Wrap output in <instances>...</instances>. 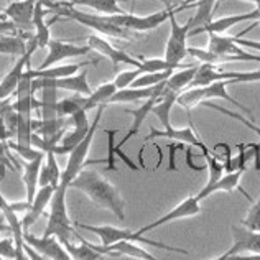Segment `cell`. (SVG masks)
I'll return each mask as SVG.
<instances>
[{
	"label": "cell",
	"instance_id": "6da1fadb",
	"mask_svg": "<svg viewBox=\"0 0 260 260\" xmlns=\"http://www.w3.org/2000/svg\"><path fill=\"white\" fill-rule=\"evenodd\" d=\"M70 188H76L95 203L98 206L109 209L115 214L119 221H125V211H124V200L119 193V189L114 184L104 178L95 170L84 168L70 184Z\"/></svg>",
	"mask_w": 260,
	"mask_h": 260
},
{
	"label": "cell",
	"instance_id": "9a60e30c",
	"mask_svg": "<svg viewBox=\"0 0 260 260\" xmlns=\"http://www.w3.org/2000/svg\"><path fill=\"white\" fill-rule=\"evenodd\" d=\"M165 83H161L158 86L153 87H125L119 89L115 92L109 104H128V102H140V101H148L150 98H161L163 91H165Z\"/></svg>",
	"mask_w": 260,
	"mask_h": 260
},
{
	"label": "cell",
	"instance_id": "f907efd6",
	"mask_svg": "<svg viewBox=\"0 0 260 260\" xmlns=\"http://www.w3.org/2000/svg\"><path fill=\"white\" fill-rule=\"evenodd\" d=\"M160 2L165 4V9H175L176 5L181 7L184 2H186V0H160Z\"/></svg>",
	"mask_w": 260,
	"mask_h": 260
},
{
	"label": "cell",
	"instance_id": "d590c367",
	"mask_svg": "<svg viewBox=\"0 0 260 260\" xmlns=\"http://www.w3.org/2000/svg\"><path fill=\"white\" fill-rule=\"evenodd\" d=\"M204 160H206V165H208V170H209V178H208V183L204 184V186H213L216 181H219L221 178L224 176V163L221 160H217L214 155H206L204 156Z\"/></svg>",
	"mask_w": 260,
	"mask_h": 260
},
{
	"label": "cell",
	"instance_id": "7402d4cb",
	"mask_svg": "<svg viewBox=\"0 0 260 260\" xmlns=\"http://www.w3.org/2000/svg\"><path fill=\"white\" fill-rule=\"evenodd\" d=\"M188 7H196L194 17H191L188 20L191 25V31H193L196 28H201V26L213 22V13L217 7V0H198V2L186 5L184 9H188Z\"/></svg>",
	"mask_w": 260,
	"mask_h": 260
},
{
	"label": "cell",
	"instance_id": "681fc988",
	"mask_svg": "<svg viewBox=\"0 0 260 260\" xmlns=\"http://www.w3.org/2000/svg\"><path fill=\"white\" fill-rule=\"evenodd\" d=\"M10 139V134H9V128H7L4 119L0 117V142H7Z\"/></svg>",
	"mask_w": 260,
	"mask_h": 260
},
{
	"label": "cell",
	"instance_id": "484cf974",
	"mask_svg": "<svg viewBox=\"0 0 260 260\" xmlns=\"http://www.w3.org/2000/svg\"><path fill=\"white\" fill-rule=\"evenodd\" d=\"M79 245L73 244V242H64L63 245L66 247L68 254L71 255L73 260H104L106 255H102L101 252L91 247V242L84 241L83 237L78 236Z\"/></svg>",
	"mask_w": 260,
	"mask_h": 260
},
{
	"label": "cell",
	"instance_id": "74e56055",
	"mask_svg": "<svg viewBox=\"0 0 260 260\" xmlns=\"http://www.w3.org/2000/svg\"><path fill=\"white\" fill-rule=\"evenodd\" d=\"M107 135V158H106V165L109 172H117V165H115V135H117L119 130H104Z\"/></svg>",
	"mask_w": 260,
	"mask_h": 260
},
{
	"label": "cell",
	"instance_id": "bcb514c9",
	"mask_svg": "<svg viewBox=\"0 0 260 260\" xmlns=\"http://www.w3.org/2000/svg\"><path fill=\"white\" fill-rule=\"evenodd\" d=\"M184 155H186V165H188L191 170H194V172H201V170H204V167L196 165V163L193 161L194 155H193V147H191V145H188L186 148H184Z\"/></svg>",
	"mask_w": 260,
	"mask_h": 260
},
{
	"label": "cell",
	"instance_id": "816d5d0a",
	"mask_svg": "<svg viewBox=\"0 0 260 260\" xmlns=\"http://www.w3.org/2000/svg\"><path fill=\"white\" fill-rule=\"evenodd\" d=\"M5 173H7V165L0 161V181H2L4 178H5Z\"/></svg>",
	"mask_w": 260,
	"mask_h": 260
},
{
	"label": "cell",
	"instance_id": "5b68a950",
	"mask_svg": "<svg viewBox=\"0 0 260 260\" xmlns=\"http://www.w3.org/2000/svg\"><path fill=\"white\" fill-rule=\"evenodd\" d=\"M109 23L128 30V31H150L158 28L168 18V9L160 10L147 17H139L134 13H120V15H104Z\"/></svg>",
	"mask_w": 260,
	"mask_h": 260
},
{
	"label": "cell",
	"instance_id": "ffe728a7",
	"mask_svg": "<svg viewBox=\"0 0 260 260\" xmlns=\"http://www.w3.org/2000/svg\"><path fill=\"white\" fill-rule=\"evenodd\" d=\"M46 13H48V10L43 4V0H38V4L35 7V13H33V26H35V40L38 43V48H48V45L51 42L50 26H51V23L56 22V20H59V17L56 15L50 23H46L45 22Z\"/></svg>",
	"mask_w": 260,
	"mask_h": 260
},
{
	"label": "cell",
	"instance_id": "277c9868",
	"mask_svg": "<svg viewBox=\"0 0 260 260\" xmlns=\"http://www.w3.org/2000/svg\"><path fill=\"white\" fill-rule=\"evenodd\" d=\"M172 139V140H176V142H183L186 143V145H191V147H196L201 150L203 156H206L211 153V150L206 147V143H203L200 140V137L194 134V128L193 125L189 124V127H183V128H175V127H167V128H155V127H150V132L148 135L145 137V143H143V147L139 153V163H140V168L145 170V163H143V150H145L147 143L148 142H153L155 139Z\"/></svg>",
	"mask_w": 260,
	"mask_h": 260
},
{
	"label": "cell",
	"instance_id": "9c48e42d",
	"mask_svg": "<svg viewBox=\"0 0 260 260\" xmlns=\"http://www.w3.org/2000/svg\"><path fill=\"white\" fill-rule=\"evenodd\" d=\"M200 213H201L200 200H198L196 196H189V198H186L184 201H181L180 204H178L176 208H173L172 211H168L167 214H163L161 217H158V219H156V221H153V222H150V224H147V225H143V228H140L137 232H139L140 236H143V234H147V232L153 231V229H156V228H160V225L167 224V222L176 221V219L193 217V216L200 214Z\"/></svg>",
	"mask_w": 260,
	"mask_h": 260
},
{
	"label": "cell",
	"instance_id": "4dcf8cb0",
	"mask_svg": "<svg viewBox=\"0 0 260 260\" xmlns=\"http://www.w3.org/2000/svg\"><path fill=\"white\" fill-rule=\"evenodd\" d=\"M42 120L58 119V89H42Z\"/></svg>",
	"mask_w": 260,
	"mask_h": 260
},
{
	"label": "cell",
	"instance_id": "4316f807",
	"mask_svg": "<svg viewBox=\"0 0 260 260\" xmlns=\"http://www.w3.org/2000/svg\"><path fill=\"white\" fill-rule=\"evenodd\" d=\"M217 81H225L224 79V71H219L216 64H208V63H201L198 68V73L193 79V83L189 84L188 89L191 87H206L211 86Z\"/></svg>",
	"mask_w": 260,
	"mask_h": 260
},
{
	"label": "cell",
	"instance_id": "b9f144b4",
	"mask_svg": "<svg viewBox=\"0 0 260 260\" xmlns=\"http://www.w3.org/2000/svg\"><path fill=\"white\" fill-rule=\"evenodd\" d=\"M15 254H17L15 241H12V239H4V241H0V257L15 258Z\"/></svg>",
	"mask_w": 260,
	"mask_h": 260
},
{
	"label": "cell",
	"instance_id": "db71d44e",
	"mask_svg": "<svg viewBox=\"0 0 260 260\" xmlns=\"http://www.w3.org/2000/svg\"><path fill=\"white\" fill-rule=\"evenodd\" d=\"M231 254H229V250L225 252V254H222V255H219L217 258H214V260H228V257H229Z\"/></svg>",
	"mask_w": 260,
	"mask_h": 260
},
{
	"label": "cell",
	"instance_id": "ee69618b",
	"mask_svg": "<svg viewBox=\"0 0 260 260\" xmlns=\"http://www.w3.org/2000/svg\"><path fill=\"white\" fill-rule=\"evenodd\" d=\"M115 156H119V158L124 161V165L128 170H132V172H139V170H140V165H137V163L132 158H130V156L125 152H122V148H119L117 145H115Z\"/></svg>",
	"mask_w": 260,
	"mask_h": 260
},
{
	"label": "cell",
	"instance_id": "7bdbcfd3",
	"mask_svg": "<svg viewBox=\"0 0 260 260\" xmlns=\"http://www.w3.org/2000/svg\"><path fill=\"white\" fill-rule=\"evenodd\" d=\"M178 150H184V143L178 142V143H168V172H176V152Z\"/></svg>",
	"mask_w": 260,
	"mask_h": 260
},
{
	"label": "cell",
	"instance_id": "7a4b0ae2",
	"mask_svg": "<svg viewBox=\"0 0 260 260\" xmlns=\"http://www.w3.org/2000/svg\"><path fill=\"white\" fill-rule=\"evenodd\" d=\"M74 228L78 229H84L92 232V234L99 236L101 239V245H112L115 242H122V241H130V242H142L147 245H152V247H158L163 250H170V252H178V254L186 255L188 250L180 249V247H173V245L163 244L158 241H152V239H147L140 236L139 232H132L128 229H120L115 228V225H91V224H84V222H74Z\"/></svg>",
	"mask_w": 260,
	"mask_h": 260
},
{
	"label": "cell",
	"instance_id": "836d02e7",
	"mask_svg": "<svg viewBox=\"0 0 260 260\" xmlns=\"http://www.w3.org/2000/svg\"><path fill=\"white\" fill-rule=\"evenodd\" d=\"M0 117L4 119L7 128H9L10 139L17 137V128H18V112L15 111L13 104H10L9 101L0 102Z\"/></svg>",
	"mask_w": 260,
	"mask_h": 260
},
{
	"label": "cell",
	"instance_id": "4fadbf2b",
	"mask_svg": "<svg viewBox=\"0 0 260 260\" xmlns=\"http://www.w3.org/2000/svg\"><path fill=\"white\" fill-rule=\"evenodd\" d=\"M38 0H15L5 9V17L17 26V28L28 30L33 25V13Z\"/></svg>",
	"mask_w": 260,
	"mask_h": 260
},
{
	"label": "cell",
	"instance_id": "ba28073f",
	"mask_svg": "<svg viewBox=\"0 0 260 260\" xmlns=\"http://www.w3.org/2000/svg\"><path fill=\"white\" fill-rule=\"evenodd\" d=\"M23 241L33 247L37 252H40L42 255H45L50 260H73L71 255L68 254V250L58 237L50 236V237H37L30 234L28 231H23Z\"/></svg>",
	"mask_w": 260,
	"mask_h": 260
},
{
	"label": "cell",
	"instance_id": "603a6c76",
	"mask_svg": "<svg viewBox=\"0 0 260 260\" xmlns=\"http://www.w3.org/2000/svg\"><path fill=\"white\" fill-rule=\"evenodd\" d=\"M89 63H74V64H61V66H51L46 70H31L30 74L33 79H61V78H70L78 74L79 70H84V66Z\"/></svg>",
	"mask_w": 260,
	"mask_h": 260
},
{
	"label": "cell",
	"instance_id": "d6986e66",
	"mask_svg": "<svg viewBox=\"0 0 260 260\" xmlns=\"http://www.w3.org/2000/svg\"><path fill=\"white\" fill-rule=\"evenodd\" d=\"M242 170H236V172H232V173H228V175H224L221 180L219 181H216L213 186H204L200 193L196 194V198L198 200H204V198H208V196H211L213 193H216V191H228V193H231V191H234L236 188L237 189H241L242 193H244V196L247 198V200L250 201V203H254L252 201V198L245 193V191L239 186V181H241V176H242Z\"/></svg>",
	"mask_w": 260,
	"mask_h": 260
},
{
	"label": "cell",
	"instance_id": "60d3db41",
	"mask_svg": "<svg viewBox=\"0 0 260 260\" xmlns=\"http://www.w3.org/2000/svg\"><path fill=\"white\" fill-rule=\"evenodd\" d=\"M45 165L48 167V170H50L51 173V178H53V186H58L59 184V180H61V170H59V165L56 161V155L51 153V152H46V163Z\"/></svg>",
	"mask_w": 260,
	"mask_h": 260
},
{
	"label": "cell",
	"instance_id": "8992f818",
	"mask_svg": "<svg viewBox=\"0 0 260 260\" xmlns=\"http://www.w3.org/2000/svg\"><path fill=\"white\" fill-rule=\"evenodd\" d=\"M37 48H38V43L35 40V35H33L31 40H30V43L26 45V53L23 54V56L18 58V61L13 64L12 70L5 74L2 81H0V102L7 101L10 95L15 94L20 79H22V74L25 73L26 68L30 66V58H31V54H33V51L37 50Z\"/></svg>",
	"mask_w": 260,
	"mask_h": 260
},
{
	"label": "cell",
	"instance_id": "8fae6325",
	"mask_svg": "<svg viewBox=\"0 0 260 260\" xmlns=\"http://www.w3.org/2000/svg\"><path fill=\"white\" fill-rule=\"evenodd\" d=\"M91 247L101 252L102 255H109V257H132L137 260H158L155 255L150 254V252L142 249L140 245H137V242H130V241L115 242L112 245L91 244Z\"/></svg>",
	"mask_w": 260,
	"mask_h": 260
},
{
	"label": "cell",
	"instance_id": "7dc6e473",
	"mask_svg": "<svg viewBox=\"0 0 260 260\" xmlns=\"http://www.w3.org/2000/svg\"><path fill=\"white\" fill-rule=\"evenodd\" d=\"M25 252H26V255L30 257V260H50V258H46L45 255L40 254V252H37L33 247H30L26 242H25Z\"/></svg>",
	"mask_w": 260,
	"mask_h": 260
},
{
	"label": "cell",
	"instance_id": "52a82bcc",
	"mask_svg": "<svg viewBox=\"0 0 260 260\" xmlns=\"http://www.w3.org/2000/svg\"><path fill=\"white\" fill-rule=\"evenodd\" d=\"M33 92L35 91H42V89H63V91H70L74 94H81V95H89L91 91V86L87 83V70L84 68L83 71L74 74L70 78H61V79H33Z\"/></svg>",
	"mask_w": 260,
	"mask_h": 260
},
{
	"label": "cell",
	"instance_id": "30bf717a",
	"mask_svg": "<svg viewBox=\"0 0 260 260\" xmlns=\"http://www.w3.org/2000/svg\"><path fill=\"white\" fill-rule=\"evenodd\" d=\"M89 48L86 46H79V45H73V43H66L61 42V40H51L50 45H48V54L43 59V63L40 64L38 70H46V68H51L53 64L59 63L66 58H76V56H84L89 53Z\"/></svg>",
	"mask_w": 260,
	"mask_h": 260
},
{
	"label": "cell",
	"instance_id": "1f68e13d",
	"mask_svg": "<svg viewBox=\"0 0 260 260\" xmlns=\"http://www.w3.org/2000/svg\"><path fill=\"white\" fill-rule=\"evenodd\" d=\"M26 53V42L20 35H0V54L23 56Z\"/></svg>",
	"mask_w": 260,
	"mask_h": 260
},
{
	"label": "cell",
	"instance_id": "ab89813d",
	"mask_svg": "<svg viewBox=\"0 0 260 260\" xmlns=\"http://www.w3.org/2000/svg\"><path fill=\"white\" fill-rule=\"evenodd\" d=\"M242 225L250 231L260 232V198L252 204V208L249 209L247 216L242 219Z\"/></svg>",
	"mask_w": 260,
	"mask_h": 260
},
{
	"label": "cell",
	"instance_id": "d4e9b609",
	"mask_svg": "<svg viewBox=\"0 0 260 260\" xmlns=\"http://www.w3.org/2000/svg\"><path fill=\"white\" fill-rule=\"evenodd\" d=\"M119 89L115 87L114 81L112 83H106L101 84L95 91H92L89 95H86V104H84V111H92V109H98L101 106H109V101H111L112 95L117 92Z\"/></svg>",
	"mask_w": 260,
	"mask_h": 260
},
{
	"label": "cell",
	"instance_id": "5bb4252c",
	"mask_svg": "<svg viewBox=\"0 0 260 260\" xmlns=\"http://www.w3.org/2000/svg\"><path fill=\"white\" fill-rule=\"evenodd\" d=\"M232 237H234V244L229 249V254H242V252H249V254H260V232L250 231L244 225H232Z\"/></svg>",
	"mask_w": 260,
	"mask_h": 260
},
{
	"label": "cell",
	"instance_id": "7c38bea8",
	"mask_svg": "<svg viewBox=\"0 0 260 260\" xmlns=\"http://www.w3.org/2000/svg\"><path fill=\"white\" fill-rule=\"evenodd\" d=\"M87 46L91 48V50L101 53L102 56H106L107 59H111V63H112L114 66H117V64H120V63H124V64H130V66H134V68H139L140 63H142L140 59H137V58H134V56H130L128 53H125V51L119 50V48L112 46L109 42H106L104 38H101V37H98V35L89 37V40H87Z\"/></svg>",
	"mask_w": 260,
	"mask_h": 260
},
{
	"label": "cell",
	"instance_id": "f1b7e54d",
	"mask_svg": "<svg viewBox=\"0 0 260 260\" xmlns=\"http://www.w3.org/2000/svg\"><path fill=\"white\" fill-rule=\"evenodd\" d=\"M239 155L237 158V170L245 172L247 168V161L254 160V168L260 172V142L258 143H237Z\"/></svg>",
	"mask_w": 260,
	"mask_h": 260
},
{
	"label": "cell",
	"instance_id": "e575fe53",
	"mask_svg": "<svg viewBox=\"0 0 260 260\" xmlns=\"http://www.w3.org/2000/svg\"><path fill=\"white\" fill-rule=\"evenodd\" d=\"M201 106H204V107H209V109H213V111H217V112H221V114H224V115H229V117H232V119H236V120L241 122L242 125L249 127L250 130H254V132H255V134L260 137V127H258V125H255L254 122H252L250 119H245V117H242L241 114L232 112V111H229V109H224V107L217 106V104H213V102H209V101H203V102H201Z\"/></svg>",
	"mask_w": 260,
	"mask_h": 260
},
{
	"label": "cell",
	"instance_id": "8d00e7d4",
	"mask_svg": "<svg viewBox=\"0 0 260 260\" xmlns=\"http://www.w3.org/2000/svg\"><path fill=\"white\" fill-rule=\"evenodd\" d=\"M7 145H9V148L13 150V152H17L18 156H22L25 161H33V160H37L38 156L45 155V152L31 145H20V143H13V142H7Z\"/></svg>",
	"mask_w": 260,
	"mask_h": 260
},
{
	"label": "cell",
	"instance_id": "f6af8a7d",
	"mask_svg": "<svg viewBox=\"0 0 260 260\" xmlns=\"http://www.w3.org/2000/svg\"><path fill=\"white\" fill-rule=\"evenodd\" d=\"M234 42L242 46V48H249V50H254L257 53H260V42H254V40H244V38H237V37H232Z\"/></svg>",
	"mask_w": 260,
	"mask_h": 260
},
{
	"label": "cell",
	"instance_id": "ac0fdd59",
	"mask_svg": "<svg viewBox=\"0 0 260 260\" xmlns=\"http://www.w3.org/2000/svg\"><path fill=\"white\" fill-rule=\"evenodd\" d=\"M158 102V98H150L148 101H143V104L142 106H139L137 109H127V114H130L132 115V124H130V127H128V132L125 134V137L124 139L120 140V143H117V147L119 148H122L125 145V143L130 140V139H134L135 135H139V130H140V127H142V124L145 122V119L148 117V114L152 112V109L155 107V104Z\"/></svg>",
	"mask_w": 260,
	"mask_h": 260
},
{
	"label": "cell",
	"instance_id": "3957f363",
	"mask_svg": "<svg viewBox=\"0 0 260 260\" xmlns=\"http://www.w3.org/2000/svg\"><path fill=\"white\" fill-rule=\"evenodd\" d=\"M168 20H170V37L165 46V59L170 68L176 70L181 64V61L188 56V37L191 31V25L186 22L180 25L176 22V10L168 9Z\"/></svg>",
	"mask_w": 260,
	"mask_h": 260
},
{
	"label": "cell",
	"instance_id": "83f0119b",
	"mask_svg": "<svg viewBox=\"0 0 260 260\" xmlns=\"http://www.w3.org/2000/svg\"><path fill=\"white\" fill-rule=\"evenodd\" d=\"M178 95H180V94L172 92V91H163V95L158 99V102L155 104V107L152 109V112L161 122L163 128H167V127L172 125V122H170V114H172V109L176 104Z\"/></svg>",
	"mask_w": 260,
	"mask_h": 260
},
{
	"label": "cell",
	"instance_id": "44dd1931",
	"mask_svg": "<svg viewBox=\"0 0 260 260\" xmlns=\"http://www.w3.org/2000/svg\"><path fill=\"white\" fill-rule=\"evenodd\" d=\"M46 158V153L43 156H38L37 160L33 161H26L25 163V172H23V183H25V189H26V203L31 204L35 200L37 194V188L40 186L38 180H40V170H42L43 160Z\"/></svg>",
	"mask_w": 260,
	"mask_h": 260
},
{
	"label": "cell",
	"instance_id": "f546056e",
	"mask_svg": "<svg viewBox=\"0 0 260 260\" xmlns=\"http://www.w3.org/2000/svg\"><path fill=\"white\" fill-rule=\"evenodd\" d=\"M70 4L73 7H89V9L99 12L101 15H120V13H125L119 7V0H70Z\"/></svg>",
	"mask_w": 260,
	"mask_h": 260
},
{
	"label": "cell",
	"instance_id": "c3c4849f",
	"mask_svg": "<svg viewBox=\"0 0 260 260\" xmlns=\"http://www.w3.org/2000/svg\"><path fill=\"white\" fill-rule=\"evenodd\" d=\"M228 260H260V254H234L229 255Z\"/></svg>",
	"mask_w": 260,
	"mask_h": 260
},
{
	"label": "cell",
	"instance_id": "e0dca14e",
	"mask_svg": "<svg viewBox=\"0 0 260 260\" xmlns=\"http://www.w3.org/2000/svg\"><path fill=\"white\" fill-rule=\"evenodd\" d=\"M54 191H56V186H53V184H48V186H42V188L37 191L35 200H33V203L30 204V209L25 213L23 219H20V221H22L23 231H28L31 225L38 221L40 216L45 213L46 206L53 200Z\"/></svg>",
	"mask_w": 260,
	"mask_h": 260
},
{
	"label": "cell",
	"instance_id": "f5cc1de1",
	"mask_svg": "<svg viewBox=\"0 0 260 260\" xmlns=\"http://www.w3.org/2000/svg\"><path fill=\"white\" fill-rule=\"evenodd\" d=\"M4 231H10V232H12V229H10V225H9V224H4L2 221H0V232H4Z\"/></svg>",
	"mask_w": 260,
	"mask_h": 260
},
{
	"label": "cell",
	"instance_id": "cb8c5ba5",
	"mask_svg": "<svg viewBox=\"0 0 260 260\" xmlns=\"http://www.w3.org/2000/svg\"><path fill=\"white\" fill-rule=\"evenodd\" d=\"M198 68H200V64L184 68V70H181V71L175 70L172 76L167 79L165 91H172L176 94H181L183 91H186V89L189 87V84L193 83V79L198 73Z\"/></svg>",
	"mask_w": 260,
	"mask_h": 260
},
{
	"label": "cell",
	"instance_id": "d6a6232c",
	"mask_svg": "<svg viewBox=\"0 0 260 260\" xmlns=\"http://www.w3.org/2000/svg\"><path fill=\"white\" fill-rule=\"evenodd\" d=\"M86 95L74 94L71 98H64L58 101V115L59 117H71L78 111H84Z\"/></svg>",
	"mask_w": 260,
	"mask_h": 260
},
{
	"label": "cell",
	"instance_id": "2e32d148",
	"mask_svg": "<svg viewBox=\"0 0 260 260\" xmlns=\"http://www.w3.org/2000/svg\"><path fill=\"white\" fill-rule=\"evenodd\" d=\"M260 18V12L255 9L254 12H249V13H241V15H229V17H222V18H217L213 20L211 23L201 26V28H196L193 31H189V37H194V35H200V33H217V35H222L224 31H228L229 28H232L234 25L237 23H242V22H249V20H258Z\"/></svg>",
	"mask_w": 260,
	"mask_h": 260
},
{
	"label": "cell",
	"instance_id": "f35d334b",
	"mask_svg": "<svg viewBox=\"0 0 260 260\" xmlns=\"http://www.w3.org/2000/svg\"><path fill=\"white\" fill-rule=\"evenodd\" d=\"M224 79H229V84L260 83V71H247V73H224Z\"/></svg>",
	"mask_w": 260,
	"mask_h": 260
}]
</instances>
